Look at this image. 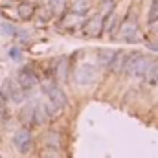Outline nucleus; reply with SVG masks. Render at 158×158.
Returning a JSON list of instances; mask_svg holds the SVG:
<instances>
[{"label": "nucleus", "mask_w": 158, "mask_h": 158, "mask_svg": "<svg viewBox=\"0 0 158 158\" xmlns=\"http://www.w3.org/2000/svg\"><path fill=\"white\" fill-rule=\"evenodd\" d=\"M158 59L151 53H142V52H127L125 57V66H123V76H129L138 81H145L151 66L156 63Z\"/></svg>", "instance_id": "obj_1"}, {"label": "nucleus", "mask_w": 158, "mask_h": 158, "mask_svg": "<svg viewBox=\"0 0 158 158\" xmlns=\"http://www.w3.org/2000/svg\"><path fill=\"white\" fill-rule=\"evenodd\" d=\"M116 40L127 42V44H136V42H140V26H138V20H136V19H131V7H129V9L125 11V15L121 17Z\"/></svg>", "instance_id": "obj_2"}, {"label": "nucleus", "mask_w": 158, "mask_h": 158, "mask_svg": "<svg viewBox=\"0 0 158 158\" xmlns=\"http://www.w3.org/2000/svg\"><path fill=\"white\" fill-rule=\"evenodd\" d=\"M83 35L86 39H103L105 35V17L103 11H92L83 22Z\"/></svg>", "instance_id": "obj_3"}, {"label": "nucleus", "mask_w": 158, "mask_h": 158, "mask_svg": "<svg viewBox=\"0 0 158 158\" xmlns=\"http://www.w3.org/2000/svg\"><path fill=\"white\" fill-rule=\"evenodd\" d=\"M42 90L46 92L48 101L53 103L59 110H63V109L68 105V98H66L64 90H63L55 81H44V83H42Z\"/></svg>", "instance_id": "obj_4"}, {"label": "nucleus", "mask_w": 158, "mask_h": 158, "mask_svg": "<svg viewBox=\"0 0 158 158\" xmlns=\"http://www.w3.org/2000/svg\"><path fill=\"white\" fill-rule=\"evenodd\" d=\"M13 143L19 149V153L28 155L31 151V147H33V134H31V131L26 129V127L24 129H19L15 132V136H13Z\"/></svg>", "instance_id": "obj_5"}, {"label": "nucleus", "mask_w": 158, "mask_h": 158, "mask_svg": "<svg viewBox=\"0 0 158 158\" xmlns=\"http://www.w3.org/2000/svg\"><path fill=\"white\" fill-rule=\"evenodd\" d=\"M17 83H19L24 90H30V88H33V86L39 83V76L35 74L33 68L24 66V68L19 72V76H17Z\"/></svg>", "instance_id": "obj_6"}, {"label": "nucleus", "mask_w": 158, "mask_h": 158, "mask_svg": "<svg viewBox=\"0 0 158 158\" xmlns=\"http://www.w3.org/2000/svg\"><path fill=\"white\" fill-rule=\"evenodd\" d=\"M35 11H37V4L33 0H22L17 6V17L22 22H28V20L35 19Z\"/></svg>", "instance_id": "obj_7"}, {"label": "nucleus", "mask_w": 158, "mask_h": 158, "mask_svg": "<svg viewBox=\"0 0 158 158\" xmlns=\"http://www.w3.org/2000/svg\"><path fill=\"white\" fill-rule=\"evenodd\" d=\"M68 9H72L74 13H77L81 17H88L94 11V2H90V0H74L68 6Z\"/></svg>", "instance_id": "obj_8"}, {"label": "nucleus", "mask_w": 158, "mask_h": 158, "mask_svg": "<svg viewBox=\"0 0 158 158\" xmlns=\"http://www.w3.org/2000/svg\"><path fill=\"white\" fill-rule=\"evenodd\" d=\"M125 57H127V52L123 50H116L114 52V57L109 64L107 70H110L112 74H123V66H125Z\"/></svg>", "instance_id": "obj_9"}, {"label": "nucleus", "mask_w": 158, "mask_h": 158, "mask_svg": "<svg viewBox=\"0 0 158 158\" xmlns=\"http://www.w3.org/2000/svg\"><path fill=\"white\" fill-rule=\"evenodd\" d=\"M76 79H77L79 85H86V83H90L92 79H96V68L90 66V64H86V66H79L77 70H76Z\"/></svg>", "instance_id": "obj_10"}, {"label": "nucleus", "mask_w": 158, "mask_h": 158, "mask_svg": "<svg viewBox=\"0 0 158 158\" xmlns=\"http://www.w3.org/2000/svg\"><path fill=\"white\" fill-rule=\"evenodd\" d=\"M68 72H70L68 59H66V57H61V59H59V63H57V64H55V68H53L55 79H57V81H61V83H64V81L68 79Z\"/></svg>", "instance_id": "obj_11"}, {"label": "nucleus", "mask_w": 158, "mask_h": 158, "mask_svg": "<svg viewBox=\"0 0 158 158\" xmlns=\"http://www.w3.org/2000/svg\"><path fill=\"white\" fill-rule=\"evenodd\" d=\"M42 4H44L46 7H50V11H52L55 17H59V15L68 7V0H42Z\"/></svg>", "instance_id": "obj_12"}, {"label": "nucleus", "mask_w": 158, "mask_h": 158, "mask_svg": "<svg viewBox=\"0 0 158 158\" xmlns=\"http://www.w3.org/2000/svg\"><path fill=\"white\" fill-rule=\"evenodd\" d=\"M114 52L116 50H109V48H103V50H99L98 52V66H101V68H109V64H110V61H112V57H114Z\"/></svg>", "instance_id": "obj_13"}, {"label": "nucleus", "mask_w": 158, "mask_h": 158, "mask_svg": "<svg viewBox=\"0 0 158 158\" xmlns=\"http://www.w3.org/2000/svg\"><path fill=\"white\" fill-rule=\"evenodd\" d=\"M155 22H158V0H151L149 9H147V15H145V24L151 26Z\"/></svg>", "instance_id": "obj_14"}, {"label": "nucleus", "mask_w": 158, "mask_h": 158, "mask_svg": "<svg viewBox=\"0 0 158 158\" xmlns=\"http://www.w3.org/2000/svg\"><path fill=\"white\" fill-rule=\"evenodd\" d=\"M46 147L48 149H59L61 147V134L57 131L46 132Z\"/></svg>", "instance_id": "obj_15"}, {"label": "nucleus", "mask_w": 158, "mask_h": 158, "mask_svg": "<svg viewBox=\"0 0 158 158\" xmlns=\"http://www.w3.org/2000/svg\"><path fill=\"white\" fill-rule=\"evenodd\" d=\"M35 107H37V103H30L28 107H24V109H22V114H20V118H22V121H24V123H33Z\"/></svg>", "instance_id": "obj_16"}, {"label": "nucleus", "mask_w": 158, "mask_h": 158, "mask_svg": "<svg viewBox=\"0 0 158 158\" xmlns=\"http://www.w3.org/2000/svg\"><path fill=\"white\" fill-rule=\"evenodd\" d=\"M145 83L149 86H158V61L151 66V70H149V74L145 77Z\"/></svg>", "instance_id": "obj_17"}, {"label": "nucleus", "mask_w": 158, "mask_h": 158, "mask_svg": "<svg viewBox=\"0 0 158 158\" xmlns=\"http://www.w3.org/2000/svg\"><path fill=\"white\" fill-rule=\"evenodd\" d=\"M2 30H4V33H7L9 37H15V35H17V28H15L11 22H4V24H2Z\"/></svg>", "instance_id": "obj_18"}, {"label": "nucleus", "mask_w": 158, "mask_h": 158, "mask_svg": "<svg viewBox=\"0 0 158 158\" xmlns=\"http://www.w3.org/2000/svg\"><path fill=\"white\" fill-rule=\"evenodd\" d=\"M99 4H101L103 7H107V9H109V7L116 6V4H118V0H99ZM107 9H105V11H107Z\"/></svg>", "instance_id": "obj_19"}, {"label": "nucleus", "mask_w": 158, "mask_h": 158, "mask_svg": "<svg viewBox=\"0 0 158 158\" xmlns=\"http://www.w3.org/2000/svg\"><path fill=\"white\" fill-rule=\"evenodd\" d=\"M145 48L151 50V52H158V42H155V40H147V42H145Z\"/></svg>", "instance_id": "obj_20"}, {"label": "nucleus", "mask_w": 158, "mask_h": 158, "mask_svg": "<svg viewBox=\"0 0 158 158\" xmlns=\"http://www.w3.org/2000/svg\"><path fill=\"white\" fill-rule=\"evenodd\" d=\"M9 57L11 59H20V50L19 48H11L9 50Z\"/></svg>", "instance_id": "obj_21"}]
</instances>
